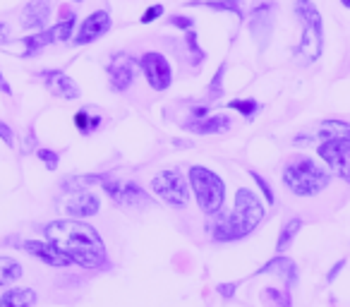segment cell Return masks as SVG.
Masks as SVG:
<instances>
[{
	"label": "cell",
	"mask_w": 350,
	"mask_h": 307,
	"mask_svg": "<svg viewBox=\"0 0 350 307\" xmlns=\"http://www.w3.org/2000/svg\"><path fill=\"white\" fill-rule=\"evenodd\" d=\"M46 240L53 248H58L70 262L79 264L87 269H101L108 264L106 245L96 228L77 219H63L53 221L46 226Z\"/></svg>",
	"instance_id": "cell-1"
},
{
	"label": "cell",
	"mask_w": 350,
	"mask_h": 307,
	"mask_svg": "<svg viewBox=\"0 0 350 307\" xmlns=\"http://www.w3.org/2000/svg\"><path fill=\"white\" fill-rule=\"evenodd\" d=\"M264 206L259 202V197L247 187H240L235 192V206L228 214H221L219 221L211 226V235L219 243H230V240H240L245 235H250L259 224L264 221Z\"/></svg>",
	"instance_id": "cell-2"
},
{
	"label": "cell",
	"mask_w": 350,
	"mask_h": 307,
	"mask_svg": "<svg viewBox=\"0 0 350 307\" xmlns=\"http://www.w3.org/2000/svg\"><path fill=\"white\" fill-rule=\"evenodd\" d=\"M334 173L317 163L314 159L295 154L283 168V185L295 197H314L329 187Z\"/></svg>",
	"instance_id": "cell-3"
},
{
	"label": "cell",
	"mask_w": 350,
	"mask_h": 307,
	"mask_svg": "<svg viewBox=\"0 0 350 307\" xmlns=\"http://www.w3.org/2000/svg\"><path fill=\"white\" fill-rule=\"evenodd\" d=\"M295 17L302 25V39L295 46L293 55L300 65H312L321 55L324 49V22H321L319 8L312 0H295Z\"/></svg>",
	"instance_id": "cell-4"
},
{
	"label": "cell",
	"mask_w": 350,
	"mask_h": 307,
	"mask_svg": "<svg viewBox=\"0 0 350 307\" xmlns=\"http://www.w3.org/2000/svg\"><path fill=\"white\" fill-rule=\"evenodd\" d=\"M187 181H190V190L195 192L197 204L204 214L216 216L224 209L226 183L219 173H214L206 166H192L190 173H187Z\"/></svg>",
	"instance_id": "cell-5"
},
{
	"label": "cell",
	"mask_w": 350,
	"mask_h": 307,
	"mask_svg": "<svg viewBox=\"0 0 350 307\" xmlns=\"http://www.w3.org/2000/svg\"><path fill=\"white\" fill-rule=\"evenodd\" d=\"M151 192L173 209H185L190 204V181L185 178V173L175 168L161 171L159 176L151 178Z\"/></svg>",
	"instance_id": "cell-6"
},
{
	"label": "cell",
	"mask_w": 350,
	"mask_h": 307,
	"mask_svg": "<svg viewBox=\"0 0 350 307\" xmlns=\"http://www.w3.org/2000/svg\"><path fill=\"white\" fill-rule=\"evenodd\" d=\"M276 12H278V3L276 0H254L252 10H250L247 17V27L250 34H252L257 49L267 51L269 44H271L273 29H276Z\"/></svg>",
	"instance_id": "cell-7"
},
{
	"label": "cell",
	"mask_w": 350,
	"mask_h": 307,
	"mask_svg": "<svg viewBox=\"0 0 350 307\" xmlns=\"http://www.w3.org/2000/svg\"><path fill=\"white\" fill-rule=\"evenodd\" d=\"M139 70L144 72L146 82L154 92H165V89L173 84V68H170L168 58L159 51H149L137 60Z\"/></svg>",
	"instance_id": "cell-8"
},
{
	"label": "cell",
	"mask_w": 350,
	"mask_h": 307,
	"mask_svg": "<svg viewBox=\"0 0 350 307\" xmlns=\"http://www.w3.org/2000/svg\"><path fill=\"white\" fill-rule=\"evenodd\" d=\"M72 29H75V15L72 12H63V22H58L55 27L46 31H39L34 36H27L25 39V58H31L34 53L44 51L51 44H60V41L72 39Z\"/></svg>",
	"instance_id": "cell-9"
},
{
	"label": "cell",
	"mask_w": 350,
	"mask_h": 307,
	"mask_svg": "<svg viewBox=\"0 0 350 307\" xmlns=\"http://www.w3.org/2000/svg\"><path fill=\"white\" fill-rule=\"evenodd\" d=\"M58 206L72 219H87V216H96L101 209V200L89 190H68L58 200Z\"/></svg>",
	"instance_id": "cell-10"
},
{
	"label": "cell",
	"mask_w": 350,
	"mask_h": 307,
	"mask_svg": "<svg viewBox=\"0 0 350 307\" xmlns=\"http://www.w3.org/2000/svg\"><path fill=\"white\" fill-rule=\"evenodd\" d=\"M137 60L130 53H116L108 63V82L113 92H127L137 77Z\"/></svg>",
	"instance_id": "cell-11"
},
{
	"label": "cell",
	"mask_w": 350,
	"mask_h": 307,
	"mask_svg": "<svg viewBox=\"0 0 350 307\" xmlns=\"http://www.w3.org/2000/svg\"><path fill=\"white\" fill-rule=\"evenodd\" d=\"M36 77H39V82L58 98H68V101H72V98L82 96L77 82H75L72 77H68L63 70H44V72H39Z\"/></svg>",
	"instance_id": "cell-12"
},
{
	"label": "cell",
	"mask_w": 350,
	"mask_h": 307,
	"mask_svg": "<svg viewBox=\"0 0 350 307\" xmlns=\"http://www.w3.org/2000/svg\"><path fill=\"white\" fill-rule=\"evenodd\" d=\"M111 15H108L106 10H96L92 12V15L87 17V20L79 25V31L77 36H75V44L77 46H87V44H94L96 39H101L103 34H108L111 31Z\"/></svg>",
	"instance_id": "cell-13"
},
{
	"label": "cell",
	"mask_w": 350,
	"mask_h": 307,
	"mask_svg": "<svg viewBox=\"0 0 350 307\" xmlns=\"http://www.w3.org/2000/svg\"><path fill=\"white\" fill-rule=\"evenodd\" d=\"M22 250L29 252L31 257H39L41 262H46L49 267H70V257H65L58 248H53L51 243H39V240H25Z\"/></svg>",
	"instance_id": "cell-14"
},
{
	"label": "cell",
	"mask_w": 350,
	"mask_h": 307,
	"mask_svg": "<svg viewBox=\"0 0 350 307\" xmlns=\"http://www.w3.org/2000/svg\"><path fill=\"white\" fill-rule=\"evenodd\" d=\"M185 130L195 132V135H221V132L230 130V118L219 113V116H204L197 120L185 122Z\"/></svg>",
	"instance_id": "cell-15"
},
{
	"label": "cell",
	"mask_w": 350,
	"mask_h": 307,
	"mask_svg": "<svg viewBox=\"0 0 350 307\" xmlns=\"http://www.w3.org/2000/svg\"><path fill=\"white\" fill-rule=\"evenodd\" d=\"M51 0H31L22 10V27L25 29H44L46 20L51 17Z\"/></svg>",
	"instance_id": "cell-16"
},
{
	"label": "cell",
	"mask_w": 350,
	"mask_h": 307,
	"mask_svg": "<svg viewBox=\"0 0 350 307\" xmlns=\"http://www.w3.org/2000/svg\"><path fill=\"white\" fill-rule=\"evenodd\" d=\"M185 8H206V10L228 12L238 20H245V0H187Z\"/></svg>",
	"instance_id": "cell-17"
},
{
	"label": "cell",
	"mask_w": 350,
	"mask_h": 307,
	"mask_svg": "<svg viewBox=\"0 0 350 307\" xmlns=\"http://www.w3.org/2000/svg\"><path fill=\"white\" fill-rule=\"evenodd\" d=\"M257 273H278V276L286 281L288 288H295L297 286V264L288 257H276L271 262H267Z\"/></svg>",
	"instance_id": "cell-18"
},
{
	"label": "cell",
	"mask_w": 350,
	"mask_h": 307,
	"mask_svg": "<svg viewBox=\"0 0 350 307\" xmlns=\"http://www.w3.org/2000/svg\"><path fill=\"white\" fill-rule=\"evenodd\" d=\"M36 302V291L31 288H10L0 297V307H31Z\"/></svg>",
	"instance_id": "cell-19"
},
{
	"label": "cell",
	"mask_w": 350,
	"mask_h": 307,
	"mask_svg": "<svg viewBox=\"0 0 350 307\" xmlns=\"http://www.w3.org/2000/svg\"><path fill=\"white\" fill-rule=\"evenodd\" d=\"M120 204L135 206V209L137 206H149V197H146V192L135 181H125L120 190Z\"/></svg>",
	"instance_id": "cell-20"
},
{
	"label": "cell",
	"mask_w": 350,
	"mask_h": 307,
	"mask_svg": "<svg viewBox=\"0 0 350 307\" xmlns=\"http://www.w3.org/2000/svg\"><path fill=\"white\" fill-rule=\"evenodd\" d=\"M22 276V264L12 257H0V288L17 283Z\"/></svg>",
	"instance_id": "cell-21"
},
{
	"label": "cell",
	"mask_w": 350,
	"mask_h": 307,
	"mask_svg": "<svg viewBox=\"0 0 350 307\" xmlns=\"http://www.w3.org/2000/svg\"><path fill=\"white\" fill-rule=\"evenodd\" d=\"M300 228H302V219H291L286 226H283L281 235H278V240H276V252L278 254L286 252V250L291 248V243L295 240V235L300 233Z\"/></svg>",
	"instance_id": "cell-22"
},
{
	"label": "cell",
	"mask_w": 350,
	"mask_h": 307,
	"mask_svg": "<svg viewBox=\"0 0 350 307\" xmlns=\"http://www.w3.org/2000/svg\"><path fill=\"white\" fill-rule=\"evenodd\" d=\"M75 125H77V130L82 132V135H92L94 130H98V125H101V116H89V111H77L75 113Z\"/></svg>",
	"instance_id": "cell-23"
},
{
	"label": "cell",
	"mask_w": 350,
	"mask_h": 307,
	"mask_svg": "<svg viewBox=\"0 0 350 307\" xmlns=\"http://www.w3.org/2000/svg\"><path fill=\"white\" fill-rule=\"evenodd\" d=\"M228 108L230 111H238L240 116H245L247 120H252L262 106L257 103V98H233V101H228Z\"/></svg>",
	"instance_id": "cell-24"
},
{
	"label": "cell",
	"mask_w": 350,
	"mask_h": 307,
	"mask_svg": "<svg viewBox=\"0 0 350 307\" xmlns=\"http://www.w3.org/2000/svg\"><path fill=\"white\" fill-rule=\"evenodd\" d=\"M226 70H228V65H226V63H221L219 70H216L214 79H211L209 89H206V98H209V101H216V98L224 96V77H226Z\"/></svg>",
	"instance_id": "cell-25"
},
{
	"label": "cell",
	"mask_w": 350,
	"mask_h": 307,
	"mask_svg": "<svg viewBox=\"0 0 350 307\" xmlns=\"http://www.w3.org/2000/svg\"><path fill=\"white\" fill-rule=\"evenodd\" d=\"M185 46H187V51H190V63L200 65L202 60H204V51L200 49V41H197V31L195 29L185 31Z\"/></svg>",
	"instance_id": "cell-26"
},
{
	"label": "cell",
	"mask_w": 350,
	"mask_h": 307,
	"mask_svg": "<svg viewBox=\"0 0 350 307\" xmlns=\"http://www.w3.org/2000/svg\"><path fill=\"white\" fill-rule=\"evenodd\" d=\"M250 178H252L254 183H257V187L262 190V195H264V200L269 202V204H276V197H273V192H271V185H269L267 181H264V176L262 173H257V171H250Z\"/></svg>",
	"instance_id": "cell-27"
},
{
	"label": "cell",
	"mask_w": 350,
	"mask_h": 307,
	"mask_svg": "<svg viewBox=\"0 0 350 307\" xmlns=\"http://www.w3.org/2000/svg\"><path fill=\"white\" fill-rule=\"evenodd\" d=\"M36 157L44 161V166L49 168V171H55V168H58V163H60L58 154H55V151H51V149H39V151H36Z\"/></svg>",
	"instance_id": "cell-28"
},
{
	"label": "cell",
	"mask_w": 350,
	"mask_h": 307,
	"mask_svg": "<svg viewBox=\"0 0 350 307\" xmlns=\"http://www.w3.org/2000/svg\"><path fill=\"white\" fill-rule=\"evenodd\" d=\"M165 22H168L170 27H178L180 31L195 29V20H192V17H185V15H170Z\"/></svg>",
	"instance_id": "cell-29"
},
{
	"label": "cell",
	"mask_w": 350,
	"mask_h": 307,
	"mask_svg": "<svg viewBox=\"0 0 350 307\" xmlns=\"http://www.w3.org/2000/svg\"><path fill=\"white\" fill-rule=\"evenodd\" d=\"M163 5H151V8H146L144 10V15L139 17V22L142 25H151V22H156V20H161L163 17Z\"/></svg>",
	"instance_id": "cell-30"
},
{
	"label": "cell",
	"mask_w": 350,
	"mask_h": 307,
	"mask_svg": "<svg viewBox=\"0 0 350 307\" xmlns=\"http://www.w3.org/2000/svg\"><path fill=\"white\" fill-rule=\"evenodd\" d=\"M0 139L5 142L8 146H15V137H12V130L3 120H0Z\"/></svg>",
	"instance_id": "cell-31"
},
{
	"label": "cell",
	"mask_w": 350,
	"mask_h": 307,
	"mask_svg": "<svg viewBox=\"0 0 350 307\" xmlns=\"http://www.w3.org/2000/svg\"><path fill=\"white\" fill-rule=\"evenodd\" d=\"M235 291H238V286H235V283H219V293L224 297H233Z\"/></svg>",
	"instance_id": "cell-32"
},
{
	"label": "cell",
	"mask_w": 350,
	"mask_h": 307,
	"mask_svg": "<svg viewBox=\"0 0 350 307\" xmlns=\"http://www.w3.org/2000/svg\"><path fill=\"white\" fill-rule=\"evenodd\" d=\"M343 267H345V259H338V262H336V267L329 271V276H326V281H329V283H334V281H336V276H338V273H340V269H343Z\"/></svg>",
	"instance_id": "cell-33"
},
{
	"label": "cell",
	"mask_w": 350,
	"mask_h": 307,
	"mask_svg": "<svg viewBox=\"0 0 350 307\" xmlns=\"http://www.w3.org/2000/svg\"><path fill=\"white\" fill-rule=\"evenodd\" d=\"M8 39H10V27L5 22H0V44H5Z\"/></svg>",
	"instance_id": "cell-34"
},
{
	"label": "cell",
	"mask_w": 350,
	"mask_h": 307,
	"mask_svg": "<svg viewBox=\"0 0 350 307\" xmlns=\"http://www.w3.org/2000/svg\"><path fill=\"white\" fill-rule=\"evenodd\" d=\"M173 146H178V149H190L192 142H187V139H173Z\"/></svg>",
	"instance_id": "cell-35"
},
{
	"label": "cell",
	"mask_w": 350,
	"mask_h": 307,
	"mask_svg": "<svg viewBox=\"0 0 350 307\" xmlns=\"http://www.w3.org/2000/svg\"><path fill=\"white\" fill-rule=\"evenodd\" d=\"M0 89H3V92H5V94H10V87H8V84L3 82V72H0Z\"/></svg>",
	"instance_id": "cell-36"
},
{
	"label": "cell",
	"mask_w": 350,
	"mask_h": 307,
	"mask_svg": "<svg viewBox=\"0 0 350 307\" xmlns=\"http://www.w3.org/2000/svg\"><path fill=\"white\" fill-rule=\"evenodd\" d=\"M340 5H343L345 10H350V0H340Z\"/></svg>",
	"instance_id": "cell-37"
},
{
	"label": "cell",
	"mask_w": 350,
	"mask_h": 307,
	"mask_svg": "<svg viewBox=\"0 0 350 307\" xmlns=\"http://www.w3.org/2000/svg\"><path fill=\"white\" fill-rule=\"evenodd\" d=\"M77 3H79V0H77Z\"/></svg>",
	"instance_id": "cell-38"
}]
</instances>
